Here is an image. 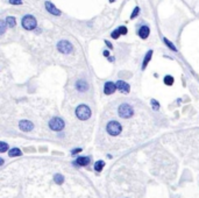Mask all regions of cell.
I'll use <instances>...</instances> for the list:
<instances>
[{
	"label": "cell",
	"instance_id": "1",
	"mask_svg": "<svg viewBox=\"0 0 199 198\" xmlns=\"http://www.w3.org/2000/svg\"><path fill=\"white\" fill-rule=\"evenodd\" d=\"M118 114L122 119H129L134 116V107L132 106V104L124 101L118 107Z\"/></svg>",
	"mask_w": 199,
	"mask_h": 198
},
{
	"label": "cell",
	"instance_id": "2",
	"mask_svg": "<svg viewBox=\"0 0 199 198\" xmlns=\"http://www.w3.org/2000/svg\"><path fill=\"white\" fill-rule=\"evenodd\" d=\"M76 116L79 120H88L91 117V108L85 104H80L76 108Z\"/></svg>",
	"mask_w": 199,
	"mask_h": 198
},
{
	"label": "cell",
	"instance_id": "3",
	"mask_svg": "<svg viewBox=\"0 0 199 198\" xmlns=\"http://www.w3.org/2000/svg\"><path fill=\"white\" fill-rule=\"evenodd\" d=\"M106 131L109 135L112 136H117L122 132V125L119 121L115 120H111L107 125H106Z\"/></svg>",
	"mask_w": 199,
	"mask_h": 198
},
{
	"label": "cell",
	"instance_id": "4",
	"mask_svg": "<svg viewBox=\"0 0 199 198\" xmlns=\"http://www.w3.org/2000/svg\"><path fill=\"white\" fill-rule=\"evenodd\" d=\"M21 24H22V27L24 28V29H27V31H33V29H35L36 26H37V21H36V19L33 15L28 14V15H24L22 18Z\"/></svg>",
	"mask_w": 199,
	"mask_h": 198
},
{
	"label": "cell",
	"instance_id": "5",
	"mask_svg": "<svg viewBox=\"0 0 199 198\" xmlns=\"http://www.w3.org/2000/svg\"><path fill=\"white\" fill-rule=\"evenodd\" d=\"M64 126H65L64 121H63L61 118H58V117H55V118H52V119L49 121V127H50V129H52V131H55V132L62 131V129L64 128Z\"/></svg>",
	"mask_w": 199,
	"mask_h": 198
},
{
	"label": "cell",
	"instance_id": "6",
	"mask_svg": "<svg viewBox=\"0 0 199 198\" xmlns=\"http://www.w3.org/2000/svg\"><path fill=\"white\" fill-rule=\"evenodd\" d=\"M57 49L62 54H70L73 51V46L68 40H62L57 43Z\"/></svg>",
	"mask_w": 199,
	"mask_h": 198
},
{
	"label": "cell",
	"instance_id": "7",
	"mask_svg": "<svg viewBox=\"0 0 199 198\" xmlns=\"http://www.w3.org/2000/svg\"><path fill=\"white\" fill-rule=\"evenodd\" d=\"M44 7H46V10L50 13V14H52V15H56V16H58V15H61V11L56 7L51 1H46L44 3Z\"/></svg>",
	"mask_w": 199,
	"mask_h": 198
},
{
	"label": "cell",
	"instance_id": "8",
	"mask_svg": "<svg viewBox=\"0 0 199 198\" xmlns=\"http://www.w3.org/2000/svg\"><path fill=\"white\" fill-rule=\"evenodd\" d=\"M115 85H117V89L121 93H129V91H130V86L128 85L126 82H124V80H118L115 83Z\"/></svg>",
	"mask_w": 199,
	"mask_h": 198
},
{
	"label": "cell",
	"instance_id": "9",
	"mask_svg": "<svg viewBox=\"0 0 199 198\" xmlns=\"http://www.w3.org/2000/svg\"><path fill=\"white\" fill-rule=\"evenodd\" d=\"M117 90V85H115V83H113V82H107L105 83V85H104V93L105 95H112V93H114Z\"/></svg>",
	"mask_w": 199,
	"mask_h": 198
},
{
	"label": "cell",
	"instance_id": "10",
	"mask_svg": "<svg viewBox=\"0 0 199 198\" xmlns=\"http://www.w3.org/2000/svg\"><path fill=\"white\" fill-rule=\"evenodd\" d=\"M19 127H20V129L23 131V132H31V131L34 128V125H33V122L28 121V120H21V121L19 122Z\"/></svg>",
	"mask_w": 199,
	"mask_h": 198
},
{
	"label": "cell",
	"instance_id": "11",
	"mask_svg": "<svg viewBox=\"0 0 199 198\" xmlns=\"http://www.w3.org/2000/svg\"><path fill=\"white\" fill-rule=\"evenodd\" d=\"M150 34V29H149V27L148 26H141L140 27V29H139V36L141 39H147Z\"/></svg>",
	"mask_w": 199,
	"mask_h": 198
},
{
	"label": "cell",
	"instance_id": "12",
	"mask_svg": "<svg viewBox=\"0 0 199 198\" xmlns=\"http://www.w3.org/2000/svg\"><path fill=\"white\" fill-rule=\"evenodd\" d=\"M76 89H77L79 92H85V91H88L89 85H88V83L85 82V80L79 79V80L76 83Z\"/></svg>",
	"mask_w": 199,
	"mask_h": 198
},
{
	"label": "cell",
	"instance_id": "13",
	"mask_svg": "<svg viewBox=\"0 0 199 198\" xmlns=\"http://www.w3.org/2000/svg\"><path fill=\"white\" fill-rule=\"evenodd\" d=\"M151 57H153V50H149V51L146 54V56H145L143 62H142V70H145V69L147 68V65H148V63L150 62Z\"/></svg>",
	"mask_w": 199,
	"mask_h": 198
},
{
	"label": "cell",
	"instance_id": "14",
	"mask_svg": "<svg viewBox=\"0 0 199 198\" xmlns=\"http://www.w3.org/2000/svg\"><path fill=\"white\" fill-rule=\"evenodd\" d=\"M90 163V157H85V156H80L76 160L75 164H78V165H88Z\"/></svg>",
	"mask_w": 199,
	"mask_h": 198
},
{
	"label": "cell",
	"instance_id": "15",
	"mask_svg": "<svg viewBox=\"0 0 199 198\" xmlns=\"http://www.w3.org/2000/svg\"><path fill=\"white\" fill-rule=\"evenodd\" d=\"M6 24L8 28H14L16 24V20L14 16H7L6 18Z\"/></svg>",
	"mask_w": 199,
	"mask_h": 198
},
{
	"label": "cell",
	"instance_id": "16",
	"mask_svg": "<svg viewBox=\"0 0 199 198\" xmlns=\"http://www.w3.org/2000/svg\"><path fill=\"white\" fill-rule=\"evenodd\" d=\"M174 77L173 76H170V75H166L165 77H164V84L165 85H168V86H171L173 84H174Z\"/></svg>",
	"mask_w": 199,
	"mask_h": 198
},
{
	"label": "cell",
	"instance_id": "17",
	"mask_svg": "<svg viewBox=\"0 0 199 198\" xmlns=\"http://www.w3.org/2000/svg\"><path fill=\"white\" fill-rule=\"evenodd\" d=\"M104 165H105V162H104V161H98V162H96V164H94V169H96V171L100 173V171L103 170Z\"/></svg>",
	"mask_w": 199,
	"mask_h": 198
},
{
	"label": "cell",
	"instance_id": "18",
	"mask_svg": "<svg viewBox=\"0 0 199 198\" xmlns=\"http://www.w3.org/2000/svg\"><path fill=\"white\" fill-rule=\"evenodd\" d=\"M8 155L12 156V157H14V156H20V155H21V150H20L19 148H13V149H11V150L8 152Z\"/></svg>",
	"mask_w": 199,
	"mask_h": 198
},
{
	"label": "cell",
	"instance_id": "19",
	"mask_svg": "<svg viewBox=\"0 0 199 198\" xmlns=\"http://www.w3.org/2000/svg\"><path fill=\"white\" fill-rule=\"evenodd\" d=\"M6 27H7L6 21L0 20V35H3V34L6 32Z\"/></svg>",
	"mask_w": 199,
	"mask_h": 198
},
{
	"label": "cell",
	"instance_id": "20",
	"mask_svg": "<svg viewBox=\"0 0 199 198\" xmlns=\"http://www.w3.org/2000/svg\"><path fill=\"white\" fill-rule=\"evenodd\" d=\"M163 41H164V43H165V44L169 47V49H171V50H174V51H177V48H176V47H175V46H174L171 42H170L168 39H165V37H164V39H163Z\"/></svg>",
	"mask_w": 199,
	"mask_h": 198
},
{
	"label": "cell",
	"instance_id": "21",
	"mask_svg": "<svg viewBox=\"0 0 199 198\" xmlns=\"http://www.w3.org/2000/svg\"><path fill=\"white\" fill-rule=\"evenodd\" d=\"M64 181V177L61 175V174H57V175H55V183H57V184H61L63 183Z\"/></svg>",
	"mask_w": 199,
	"mask_h": 198
},
{
	"label": "cell",
	"instance_id": "22",
	"mask_svg": "<svg viewBox=\"0 0 199 198\" xmlns=\"http://www.w3.org/2000/svg\"><path fill=\"white\" fill-rule=\"evenodd\" d=\"M8 149V145L6 142H0V153H5Z\"/></svg>",
	"mask_w": 199,
	"mask_h": 198
},
{
	"label": "cell",
	"instance_id": "23",
	"mask_svg": "<svg viewBox=\"0 0 199 198\" xmlns=\"http://www.w3.org/2000/svg\"><path fill=\"white\" fill-rule=\"evenodd\" d=\"M139 13H140V7H139V6H136V7L134 8V11L132 12V14H130V19L136 18V16L139 15Z\"/></svg>",
	"mask_w": 199,
	"mask_h": 198
},
{
	"label": "cell",
	"instance_id": "24",
	"mask_svg": "<svg viewBox=\"0 0 199 198\" xmlns=\"http://www.w3.org/2000/svg\"><path fill=\"white\" fill-rule=\"evenodd\" d=\"M121 34H120V32H119V29H115V31H113L112 33H111V36H112V39H119V36H120Z\"/></svg>",
	"mask_w": 199,
	"mask_h": 198
},
{
	"label": "cell",
	"instance_id": "25",
	"mask_svg": "<svg viewBox=\"0 0 199 198\" xmlns=\"http://www.w3.org/2000/svg\"><path fill=\"white\" fill-rule=\"evenodd\" d=\"M118 29H119V32H120V34L121 35H126L127 34V27H125V26H121V27H119L118 28Z\"/></svg>",
	"mask_w": 199,
	"mask_h": 198
},
{
	"label": "cell",
	"instance_id": "26",
	"mask_svg": "<svg viewBox=\"0 0 199 198\" xmlns=\"http://www.w3.org/2000/svg\"><path fill=\"white\" fill-rule=\"evenodd\" d=\"M11 5H22V0H8Z\"/></svg>",
	"mask_w": 199,
	"mask_h": 198
},
{
	"label": "cell",
	"instance_id": "27",
	"mask_svg": "<svg viewBox=\"0 0 199 198\" xmlns=\"http://www.w3.org/2000/svg\"><path fill=\"white\" fill-rule=\"evenodd\" d=\"M151 105L154 106V108H155V110H158V108H160V104H158V101H157V100H155V99H153V100H151Z\"/></svg>",
	"mask_w": 199,
	"mask_h": 198
},
{
	"label": "cell",
	"instance_id": "28",
	"mask_svg": "<svg viewBox=\"0 0 199 198\" xmlns=\"http://www.w3.org/2000/svg\"><path fill=\"white\" fill-rule=\"evenodd\" d=\"M80 152H82V149H80V148L73 149V150H72V155H75V154H77V153H80Z\"/></svg>",
	"mask_w": 199,
	"mask_h": 198
},
{
	"label": "cell",
	"instance_id": "29",
	"mask_svg": "<svg viewBox=\"0 0 199 198\" xmlns=\"http://www.w3.org/2000/svg\"><path fill=\"white\" fill-rule=\"evenodd\" d=\"M105 43L107 44V47H108L109 49H113V46H112V43H111L109 41H105Z\"/></svg>",
	"mask_w": 199,
	"mask_h": 198
},
{
	"label": "cell",
	"instance_id": "30",
	"mask_svg": "<svg viewBox=\"0 0 199 198\" xmlns=\"http://www.w3.org/2000/svg\"><path fill=\"white\" fill-rule=\"evenodd\" d=\"M103 55L105 56V57H108V56H109V51H108V50H104Z\"/></svg>",
	"mask_w": 199,
	"mask_h": 198
},
{
	"label": "cell",
	"instance_id": "31",
	"mask_svg": "<svg viewBox=\"0 0 199 198\" xmlns=\"http://www.w3.org/2000/svg\"><path fill=\"white\" fill-rule=\"evenodd\" d=\"M4 164V160L1 159V157H0V165H3Z\"/></svg>",
	"mask_w": 199,
	"mask_h": 198
},
{
	"label": "cell",
	"instance_id": "32",
	"mask_svg": "<svg viewBox=\"0 0 199 198\" xmlns=\"http://www.w3.org/2000/svg\"><path fill=\"white\" fill-rule=\"evenodd\" d=\"M115 1V0H109V3H114Z\"/></svg>",
	"mask_w": 199,
	"mask_h": 198
}]
</instances>
